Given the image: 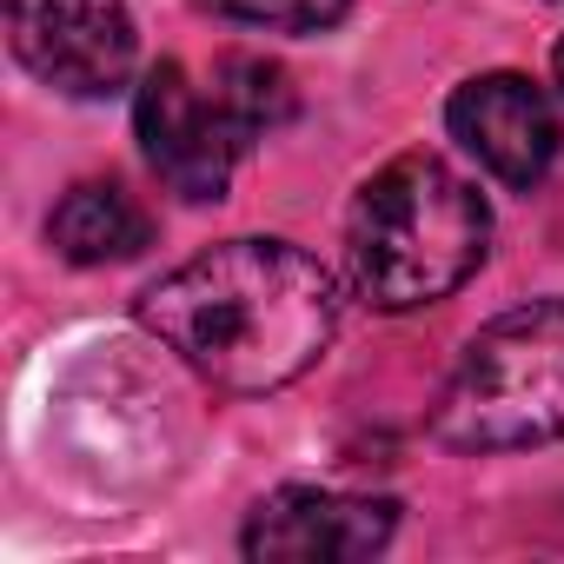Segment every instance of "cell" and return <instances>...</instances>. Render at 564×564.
<instances>
[{"mask_svg": "<svg viewBox=\"0 0 564 564\" xmlns=\"http://www.w3.org/2000/svg\"><path fill=\"white\" fill-rule=\"evenodd\" d=\"M140 326L219 392H279L333 346L339 286L286 239H226L140 293Z\"/></svg>", "mask_w": 564, "mask_h": 564, "instance_id": "6da1fadb", "label": "cell"}, {"mask_svg": "<svg viewBox=\"0 0 564 564\" xmlns=\"http://www.w3.org/2000/svg\"><path fill=\"white\" fill-rule=\"evenodd\" d=\"M491 239V213L471 180H458L438 153H405L372 173L346 219L352 286L379 313H419L458 293L478 272Z\"/></svg>", "mask_w": 564, "mask_h": 564, "instance_id": "7a4b0ae2", "label": "cell"}, {"mask_svg": "<svg viewBox=\"0 0 564 564\" xmlns=\"http://www.w3.org/2000/svg\"><path fill=\"white\" fill-rule=\"evenodd\" d=\"M432 432L452 452H524L564 438V300L498 313L445 379Z\"/></svg>", "mask_w": 564, "mask_h": 564, "instance_id": "3957f363", "label": "cell"}, {"mask_svg": "<svg viewBox=\"0 0 564 564\" xmlns=\"http://www.w3.org/2000/svg\"><path fill=\"white\" fill-rule=\"evenodd\" d=\"M8 34H14L21 67L74 100L120 94L140 54L127 0H14Z\"/></svg>", "mask_w": 564, "mask_h": 564, "instance_id": "277c9868", "label": "cell"}, {"mask_svg": "<svg viewBox=\"0 0 564 564\" xmlns=\"http://www.w3.org/2000/svg\"><path fill=\"white\" fill-rule=\"evenodd\" d=\"M133 120H140V147H147L153 173L180 199H219L226 180H232V166H239V153L252 147L232 127V113L219 107V94H199L180 61H160L140 80Z\"/></svg>", "mask_w": 564, "mask_h": 564, "instance_id": "5b68a950", "label": "cell"}, {"mask_svg": "<svg viewBox=\"0 0 564 564\" xmlns=\"http://www.w3.org/2000/svg\"><path fill=\"white\" fill-rule=\"evenodd\" d=\"M392 531H399L392 498H339L319 485H286L259 498L239 544L246 557H265V564H352L386 551Z\"/></svg>", "mask_w": 564, "mask_h": 564, "instance_id": "8992f818", "label": "cell"}, {"mask_svg": "<svg viewBox=\"0 0 564 564\" xmlns=\"http://www.w3.org/2000/svg\"><path fill=\"white\" fill-rule=\"evenodd\" d=\"M452 140L505 186H538L557 160V113L524 74H478L445 107Z\"/></svg>", "mask_w": 564, "mask_h": 564, "instance_id": "52a82bcc", "label": "cell"}, {"mask_svg": "<svg viewBox=\"0 0 564 564\" xmlns=\"http://www.w3.org/2000/svg\"><path fill=\"white\" fill-rule=\"evenodd\" d=\"M47 239L74 259V265H120V259H140L153 246V219L147 206L113 186V180H80L54 219H47Z\"/></svg>", "mask_w": 564, "mask_h": 564, "instance_id": "ba28073f", "label": "cell"}, {"mask_svg": "<svg viewBox=\"0 0 564 564\" xmlns=\"http://www.w3.org/2000/svg\"><path fill=\"white\" fill-rule=\"evenodd\" d=\"M213 94H219V107L232 113V127L246 140L272 133L279 120H293V80H286V67H272L259 54H226L213 67Z\"/></svg>", "mask_w": 564, "mask_h": 564, "instance_id": "9c48e42d", "label": "cell"}, {"mask_svg": "<svg viewBox=\"0 0 564 564\" xmlns=\"http://www.w3.org/2000/svg\"><path fill=\"white\" fill-rule=\"evenodd\" d=\"M206 8L246 28H272V34H333L352 0H206Z\"/></svg>", "mask_w": 564, "mask_h": 564, "instance_id": "30bf717a", "label": "cell"}, {"mask_svg": "<svg viewBox=\"0 0 564 564\" xmlns=\"http://www.w3.org/2000/svg\"><path fill=\"white\" fill-rule=\"evenodd\" d=\"M551 74H557V87H564V41L551 47Z\"/></svg>", "mask_w": 564, "mask_h": 564, "instance_id": "8fae6325", "label": "cell"}]
</instances>
